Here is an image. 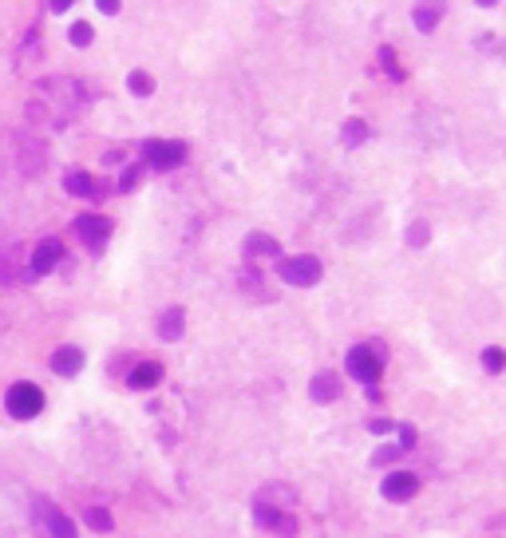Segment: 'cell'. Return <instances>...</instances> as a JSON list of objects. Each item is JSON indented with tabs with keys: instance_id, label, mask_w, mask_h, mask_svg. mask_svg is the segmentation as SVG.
<instances>
[{
	"instance_id": "cell-1",
	"label": "cell",
	"mask_w": 506,
	"mask_h": 538,
	"mask_svg": "<svg viewBox=\"0 0 506 538\" xmlns=\"http://www.w3.org/2000/svg\"><path fill=\"white\" fill-rule=\"evenodd\" d=\"M277 274H281L285 285H297V289H309V285L320 282V261L313 254H300V257H281L277 265Z\"/></svg>"
},
{
	"instance_id": "cell-2",
	"label": "cell",
	"mask_w": 506,
	"mask_h": 538,
	"mask_svg": "<svg viewBox=\"0 0 506 538\" xmlns=\"http://www.w3.org/2000/svg\"><path fill=\"white\" fill-rule=\"evenodd\" d=\"M4 408H9V416H16V419H32V416H40V408H44V392L32 384V380H20V384L9 388Z\"/></svg>"
},
{
	"instance_id": "cell-3",
	"label": "cell",
	"mask_w": 506,
	"mask_h": 538,
	"mask_svg": "<svg viewBox=\"0 0 506 538\" xmlns=\"http://www.w3.org/2000/svg\"><path fill=\"white\" fill-rule=\"evenodd\" d=\"M344 368H348V376H356L360 384H376L380 380V352L368 349V344H356V349H348V357H344Z\"/></svg>"
},
{
	"instance_id": "cell-4",
	"label": "cell",
	"mask_w": 506,
	"mask_h": 538,
	"mask_svg": "<svg viewBox=\"0 0 506 538\" xmlns=\"http://www.w3.org/2000/svg\"><path fill=\"white\" fill-rule=\"evenodd\" d=\"M143 151H146V163L158 166V171H174L186 159V143H178V139H151Z\"/></svg>"
},
{
	"instance_id": "cell-5",
	"label": "cell",
	"mask_w": 506,
	"mask_h": 538,
	"mask_svg": "<svg viewBox=\"0 0 506 538\" xmlns=\"http://www.w3.org/2000/svg\"><path fill=\"white\" fill-rule=\"evenodd\" d=\"M76 234L91 249H103L107 238H111V222H107V218H95V214H84V218H76Z\"/></svg>"
},
{
	"instance_id": "cell-6",
	"label": "cell",
	"mask_w": 506,
	"mask_h": 538,
	"mask_svg": "<svg viewBox=\"0 0 506 538\" xmlns=\"http://www.w3.org/2000/svg\"><path fill=\"white\" fill-rule=\"evenodd\" d=\"M253 519H258L265 530H273V534H297V522H293V514L273 511L269 503H253Z\"/></svg>"
},
{
	"instance_id": "cell-7",
	"label": "cell",
	"mask_w": 506,
	"mask_h": 538,
	"mask_svg": "<svg viewBox=\"0 0 506 538\" xmlns=\"http://www.w3.org/2000/svg\"><path fill=\"white\" fill-rule=\"evenodd\" d=\"M415 491H420V479L412 471H395V475L384 479V499H392V503H408Z\"/></svg>"
},
{
	"instance_id": "cell-8",
	"label": "cell",
	"mask_w": 506,
	"mask_h": 538,
	"mask_svg": "<svg viewBox=\"0 0 506 538\" xmlns=\"http://www.w3.org/2000/svg\"><path fill=\"white\" fill-rule=\"evenodd\" d=\"M60 257H64V241H44L32 254V274H52Z\"/></svg>"
},
{
	"instance_id": "cell-9",
	"label": "cell",
	"mask_w": 506,
	"mask_h": 538,
	"mask_svg": "<svg viewBox=\"0 0 506 538\" xmlns=\"http://www.w3.org/2000/svg\"><path fill=\"white\" fill-rule=\"evenodd\" d=\"M79 368H84V352H79V349H71V344L56 349V357H52V372H60V376H76Z\"/></svg>"
},
{
	"instance_id": "cell-10",
	"label": "cell",
	"mask_w": 506,
	"mask_h": 538,
	"mask_svg": "<svg viewBox=\"0 0 506 538\" xmlns=\"http://www.w3.org/2000/svg\"><path fill=\"white\" fill-rule=\"evenodd\" d=\"M309 396H313L317 404H333L336 396H340V380H336L333 372H320L317 380L309 384Z\"/></svg>"
},
{
	"instance_id": "cell-11",
	"label": "cell",
	"mask_w": 506,
	"mask_h": 538,
	"mask_svg": "<svg viewBox=\"0 0 506 538\" xmlns=\"http://www.w3.org/2000/svg\"><path fill=\"white\" fill-rule=\"evenodd\" d=\"M158 380H163V364H155V360H143V364L127 376L131 388H155Z\"/></svg>"
},
{
	"instance_id": "cell-12",
	"label": "cell",
	"mask_w": 506,
	"mask_h": 538,
	"mask_svg": "<svg viewBox=\"0 0 506 538\" xmlns=\"http://www.w3.org/2000/svg\"><path fill=\"white\" fill-rule=\"evenodd\" d=\"M182 321H186V313H182L178 305H171L163 317H158V337H163V341H178L182 337Z\"/></svg>"
},
{
	"instance_id": "cell-13",
	"label": "cell",
	"mask_w": 506,
	"mask_h": 538,
	"mask_svg": "<svg viewBox=\"0 0 506 538\" xmlns=\"http://www.w3.org/2000/svg\"><path fill=\"white\" fill-rule=\"evenodd\" d=\"M64 190L76 198H95V179L87 171H71L68 179H64Z\"/></svg>"
},
{
	"instance_id": "cell-14",
	"label": "cell",
	"mask_w": 506,
	"mask_h": 538,
	"mask_svg": "<svg viewBox=\"0 0 506 538\" xmlns=\"http://www.w3.org/2000/svg\"><path fill=\"white\" fill-rule=\"evenodd\" d=\"M277 249H281V246H277V241L269 238V234H249V238H246V254H249V257L277 254Z\"/></svg>"
},
{
	"instance_id": "cell-15",
	"label": "cell",
	"mask_w": 506,
	"mask_h": 538,
	"mask_svg": "<svg viewBox=\"0 0 506 538\" xmlns=\"http://www.w3.org/2000/svg\"><path fill=\"white\" fill-rule=\"evenodd\" d=\"M439 16H443V12H439V9H427V4H420V9L412 12V20H415V24L423 28V32H435Z\"/></svg>"
},
{
	"instance_id": "cell-16",
	"label": "cell",
	"mask_w": 506,
	"mask_h": 538,
	"mask_svg": "<svg viewBox=\"0 0 506 538\" xmlns=\"http://www.w3.org/2000/svg\"><path fill=\"white\" fill-rule=\"evenodd\" d=\"M340 135H344V143H348V146H360L364 139H368V127H364L360 119H348V123H344Z\"/></svg>"
},
{
	"instance_id": "cell-17",
	"label": "cell",
	"mask_w": 506,
	"mask_h": 538,
	"mask_svg": "<svg viewBox=\"0 0 506 538\" xmlns=\"http://www.w3.org/2000/svg\"><path fill=\"white\" fill-rule=\"evenodd\" d=\"M127 84H131V91H135V95H151V91H155V84H151V76H146V71H131Z\"/></svg>"
},
{
	"instance_id": "cell-18",
	"label": "cell",
	"mask_w": 506,
	"mask_h": 538,
	"mask_svg": "<svg viewBox=\"0 0 506 538\" xmlns=\"http://www.w3.org/2000/svg\"><path fill=\"white\" fill-rule=\"evenodd\" d=\"M52 538H76V527L64 514H52Z\"/></svg>"
},
{
	"instance_id": "cell-19",
	"label": "cell",
	"mask_w": 506,
	"mask_h": 538,
	"mask_svg": "<svg viewBox=\"0 0 506 538\" xmlns=\"http://www.w3.org/2000/svg\"><path fill=\"white\" fill-rule=\"evenodd\" d=\"M71 44H76V48H87V44H91V24H87V20L71 24Z\"/></svg>"
},
{
	"instance_id": "cell-20",
	"label": "cell",
	"mask_w": 506,
	"mask_h": 538,
	"mask_svg": "<svg viewBox=\"0 0 506 538\" xmlns=\"http://www.w3.org/2000/svg\"><path fill=\"white\" fill-rule=\"evenodd\" d=\"M87 522H91L95 530H111V514H107L103 507H91V511H87Z\"/></svg>"
},
{
	"instance_id": "cell-21",
	"label": "cell",
	"mask_w": 506,
	"mask_h": 538,
	"mask_svg": "<svg viewBox=\"0 0 506 538\" xmlns=\"http://www.w3.org/2000/svg\"><path fill=\"white\" fill-rule=\"evenodd\" d=\"M502 349H487L482 352V364H487V372H502Z\"/></svg>"
},
{
	"instance_id": "cell-22",
	"label": "cell",
	"mask_w": 506,
	"mask_h": 538,
	"mask_svg": "<svg viewBox=\"0 0 506 538\" xmlns=\"http://www.w3.org/2000/svg\"><path fill=\"white\" fill-rule=\"evenodd\" d=\"M135 182H138V166H127V171L119 174V190L127 194V190H135Z\"/></svg>"
},
{
	"instance_id": "cell-23",
	"label": "cell",
	"mask_w": 506,
	"mask_h": 538,
	"mask_svg": "<svg viewBox=\"0 0 506 538\" xmlns=\"http://www.w3.org/2000/svg\"><path fill=\"white\" fill-rule=\"evenodd\" d=\"M408 241H412V246H427V226L415 222L412 230H408Z\"/></svg>"
},
{
	"instance_id": "cell-24",
	"label": "cell",
	"mask_w": 506,
	"mask_h": 538,
	"mask_svg": "<svg viewBox=\"0 0 506 538\" xmlns=\"http://www.w3.org/2000/svg\"><path fill=\"white\" fill-rule=\"evenodd\" d=\"M395 455H400V447H380V452L372 455V463H392Z\"/></svg>"
},
{
	"instance_id": "cell-25",
	"label": "cell",
	"mask_w": 506,
	"mask_h": 538,
	"mask_svg": "<svg viewBox=\"0 0 506 538\" xmlns=\"http://www.w3.org/2000/svg\"><path fill=\"white\" fill-rule=\"evenodd\" d=\"M380 60H384V68L392 71L395 79H400V68H395V60H392V48H380Z\"/></svg>"
},
{
	"instance_id": "cell-26",
	"label": "cell",
	"mask_w": 506,
	"mask_h": 538,
	"mask_svg": "<svg viewBox=\"0 0 506 538\" xmlns=\"http://www.w3.org/2000/svg\"><path fill=\"white\" fill-rule=\"evenodd\" d=\"M403 447H415V432L412 427H400V452Z\"/></svg>"
},
{
	"instance_id": "cell-27",
	"label": "cell",
	"mask_w": 506,
	"mask_h": 538,
	"mask_svg": "<svg viewBox=\"0 0 506 538\" xmlns=\"http://www.w3.org/2000/svg\"><path fill=\"white\" fill-rule=\"evenodd\" d=\"M99 12H107V16H115V12H119V4H115V0H103V4H99Z\"/></svg>"
}]
</instances>
